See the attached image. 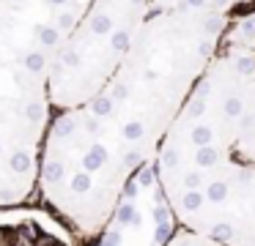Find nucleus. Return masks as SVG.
<instances>
[{
  "label": "nucleus",
  "instance_id": "obj_1",
  "mask_svg": "<svg viewBox=\"0 0 255 246\" xmlns=\"http://www.w3.org/2000/svg\"><path fill=\"white\" fill-rule=\"evenodd\" d=\"M0 246H77L72 230L36 208H0Z\"/></svg>",
  "mask_w": 255,
  "mask_h": 246
},
{
  "label": "nucleus",
  "instance_id": "obj_2",
  "mask_svg": "<svg viewBox=\"0 0 255 246\" xmlns=\"http://www.w3.org/2000/svg\"><path fill=\"white\" fill-rule=\"evenodd\" d=\"M165 246H220V244H214V241H209V238H200V235H195V233H178V235H173L170 241H165Z\"/></svg>",
  "mask_w": 255,
  "mask_h": 246
}]
</instances>
